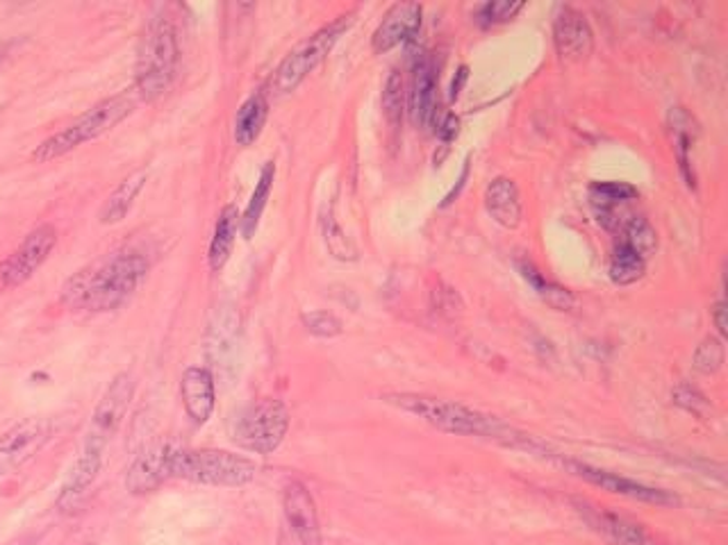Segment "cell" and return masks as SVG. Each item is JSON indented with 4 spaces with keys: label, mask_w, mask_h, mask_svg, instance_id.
Returning <instances> with one entry per match:
<instances>
[{
    "label": "cell",
    "mask_w": 728,
    "mask_h": 545,
    "mask_svg": "<svg viewBox=\"0 0 728 545\" xmlns=\"http://www.w3.org/2000/svg\"><path fill=\"white\" fill-rule=\"evenodd\" d=\"M103 455H105L103 448H96V445L83 443V451H80L76 464H73V468L68 470V476L62 484V491L58 495L55 505L62 514H71V511H76L80 507L83 498L89 493L91 484L101 473Z\"/></svg>",
    "instance_id": "14"
},
{
    "label": "cell",
    "mask_w": 728,
    "mask_h": 545,
    "mask_svg": "<svg viewBox=\"0 0 728 545\" xmlns=\"http://www.w3.org/2000/svg\"><path fill=\"white\" fill-rule=\"evenodd\" d=\"M669 123H671V130H674V151H676V157H678V166H681V173H683L688 187H694L696 178H694V168H692V160H690L694 135H696L694 118L686 110L676 107L669 114Z\"/></svg>",
    "instance_id": "25"
},
{
    "label": "cell",
    "mask_w": 728,
    "mask_h": 545,
    "mask_svg": "<svg viewBox=\"0 0 728 545\" xmlns=\"http://www.w3.org/2000/svg\"><path fill=\"white\" fill-rule=\"evenodd\" d=\"M467 76H469L467 66H463L457 71V78H453V83H451V98H453V101L460 96V89H463V85L467 83Z\"/></svg>",
    "instance_id": "36"
},
{
    "label": "cell",
    "mask_w": 728,
    "mask_h": 545,
    "mask_svg": "<svg viewBox=\"0 0 728 545\" xmlns=\"http://www.w3.org/2000/svg\"><path fill=\"white\" fill-rule=\"evenodd\" d=\"M266 116H269V101H266V93L258 91L249 96L235 116V141L241 148L253 145L264 130Z\"/></svg>",
    "instance_id": "22"
},
{
    "label": "cell",
    "mask_w": 728,
    "mask_h": 545,
    "mask_svg": "<svg viewBox=\"0 0 728 545\" xmlns=\"http://www.w3.org/2000/svg\"><path fill=\"white\" fill-rule=\"evenodd\" d=\"M137 91H126V93H116L105 98V101L96 103L91 110H87L83 116H78L76 121L66 126L64 130L55 132L53 137H48L46 141H41L35 153L33 160L35 162H53L58 157H64L66 153L76 151L83 143H89L93 139L103 137L105 132H110L112 128H116L121 121H126L137 105Z\"/></svg>",
    "instance_id": "4"
},
{
    "label": "cell",
    "mask_w": 728,
    "mask_h": 545,
    "mask_svg": "<svg viewBox=\"0 0 728 545\" xmlns=\"http://www.w3.org/2000/svg\"><path fill=\"white\" fill-rule=\"evenodd\" d=\"M274 180H276V164L266 162L264 168L260 170V178H258L255 191H253L251 201H249V207H247L244 214L239 216V230H241V237H244V239H253V235L260 226V218L264 214L266 201H269V195H272Z\"/></svg>",
    "instance_id": "26"
},
{
    "label": "cell",
    "mask_w": 728,
    "mask_h": 545,
    "mask_svg": "<svg viewBox=\"0 0 728 545\" xmlns=\"http://www.w3.org/2000/svg\"><path fill=\"white\" fill-rule=\"evenodd\" d=\"M567 468L572 470L574 476L588 480L590 484H594L603 491H608V493H615V495H624V498H630V500H640V503H649V505H676L678 503L676 495H671L669 491L653 489V486H647L642 482L622 478L617 473H611V470H601V468H594V466H588V464H578V461H567Z\"/></svg>",
    "instance_id": "12"
},
{
    "label": "cell",
    "mask_w": 728,
    "mask_h": 545,
    "mask_svg": "<svg viewBox=\"0 0 728 545\" xmlns=\"http://www.w3.org/2000/svg\"><path fill=\"white\" fill-rule=\"evenodd\" d=\"M283 534L305 545H322L319 514L312 493L299 480L287 482L283 491Z\"/></svg>",
    "instance_id": "11"
},
{
    "label": "cell",
    "mask_w": 728,
    "mask_h": 545,
    "mask_svg": "<svg viewBox=\"0 0 728 545\" xmlns=\"http://www.w3.org/2000/svg\"><path fill=\"white\" fill-rule=\"evenodd\" d=\"M435 64L430 55L422 53L415 64H412V78L407 91V114L417 128H428L432 118L437 116V101H435Z\"/></svg>",
    "instance_id": "17"
},
{
    "label": "cell",
    "mask_w": 728,
    "mask_h": 545,
    "mask_svg": "<svg viewBox=\"0 0 728 545\" xmlns=\"http://www.w3.org/2000/svg\"><path fill=\"white\" fill-rule=\"evenodd\" d=\"M553 41L557 55L567 62L588 60L594 51V33L588 18L574 8H563L553 21Z\"/></svg>",
    "instance_id": "13"
},
{
    "label": "cell",
    "mask_w": 728,
    "mask_h": 545,
    "mask_svg": "<svg viewBox=\"0 0 728 545\" xmlns=\"http://www.w3.org/2000/svg\"><path fill=\"white\" fill-rule=\"evenodd\" d=\"M457 126H460V121L455 114H444L440 121H437V128H435V135L440 137L442 141H451L455 135H457Z\"/></svg>",
    "instance_id": "34"
},
{
    "label": "cell",
    "mask_w": 728,
    "mask_h": 545,
    "mask_svg": "<svg viewBox=\"0 0 728 545\" xmlns=\"http://www.w3.org/2000/svg\"><path fill=\"white\" fill-rule=\"evenodd\" d=\"M638 195V189L630 187L628 182H594L590 187V205L601 226L615 230L619 228L617 207L622 203L633 201Z\"/></svg>",
    "instance_id": "21"
},
{
    "label": "cell",
    "mask_w": 728,
    "mask_h": 545,
    "mask_svg": "<svg viewBox=\"0 0 728 545\" xmlns=\"http://www.w3.org/2000/svg\"><path fill=\"white\" fill-rule=\"evenodd\" d=\"M58 245V230L51 223H41L14 251L0 262V293L26 284L48 262Z\"/></svg>",
    "instance_id": "8"
},
{
    "label": "cell",
    "mask_w": 728,
    "mask_h": 545,
    "mask_svg": "<svg viewBox=\"0 0 728 545\" xmlns=\"http://www.w3.org/2000/svg\"><path fill=\"white\" fill-rule=\"evenodd\" d=\"M135 395V380L130 373H118L110 386L105 389L103 398L96 405L91 414V423L85 436L87 445H96V448H108L110 439L118 432L124 416L130 407V401Z\"/></svg>",
    "instance_id": "9"
},
{
    "label": "cell",
    "mask_w": 728,
    "mask_h": 545,
    "mask_svg": "<svg viewBox=\"0 0 728 545\" xmlns=\"http://www.w3.org/2000/svg\"><path fill=\"white\" fill-rule=\"evenodd\" d=\"M485 207L490 216L505 230H517L524 218L522 195L517 185L510 178H497L488 189H485Z\"/></svg>",
    "instance_id": "20"
},
{
    "label": "cell",
    "mask_w": 728,
    "mask_h": 545,
    "mask_svg": "<svg viewBox=\"0 0 728 545\" xmlns=\"http://www.w3.org/2000/svg\"><path fill=\"white\" fill-rule=\"evenodd\" d=\"M382 110L387 121H390L392 128L401 126L403 110H405V91H403V78L399 71H392L390 78L385 83L382 91Z\"/></svg>",
    "instance_id": "30"
},
{
    "label": "cell",
    "mask_w": 728,
    "mask_h": 545,
    "mask_svg": "<svg viewBox=\"0 0 728 545\" xmlns=\"http://www.w3.org/2000/svg\"><path fill=\"white\" fill-rule=\"evenodd\" d=\"M3 60H5V51H3V48H0V64H3Z\"/></svg>",
    "instance_id": "37"
},
{
    "label": "cell",
    "mask_w": 728,
    "mask_h": 545,
    "mask_svg": "<svg viewBox=\"0 0 728 545\" xmlns=\"http://www.w3.org/2000/svg\"><path fill=\"white\" fill-rule=\"evenodd\" d=\"M146 270L149 257L135 248H121L71 276L62 289V303L73 312H112L130 299Z\"/></svg>",
    "instance_id": "1"
},
{
    "label": "cell",
    "mask_w": 728,
    "mask_h": 545,
    "mask_svg": "<svg viewBox=\"0 0 728 545\" xmlns=\"http://www.w3.org/2000/svg\"><path fill=\"white\" fill-rule=\"evenodd\" d=\"M576 507L578 514L586 518V523L611 545H653L649 532L642 525L633 523V520L588 503H576Z\"/></svg>",
    "instance_id": "16"
},
{
    "label": "cell",
    "mask_w": 728,
    "mask_h": 545,
    "mask_svg": "<svg viewBox=\"0 0 728 545\" xmlns=\"http://www.w3.org/2000/svg\"><path fill=\"white\" fill-rule=\"evenodd\" d=\"M622 243H626L628 248H633L638 255L649 259L655 251H658V235H655L653 226L647 218L633 216L624 226Z\"/></svg>",
    "instance_id": "29"
},
{
    "label": "cell",
    "mask_w": 728,
    "mask_h": 545,
    "mask_svg": "<svg viewBox=\"0 0 728 545\" xmlns=\"http://www.w3.org/2000/svg\"><path fill=\"white\" fill-rule=\"evenodd\" d=\"M53 436V420L28 418L0 434V478L30 461Z\"/></svg>",
    "instance_id": "10"
},
{
    "label": "cell",
    "mask_w": 728,
    "mask_h": 545,
    "mask_svg": "<svg viewBox=\"0 0 728 545\" xmlns=\"http://www.w3.org/2000/svg\"><path fill=\"white\" fill-rule=\"evenodd\" d=\"M422 5L417 3H397L382 16L380 26L372 37V48L376 55L390 53L392 48L415 39L422 28Z\"/></svg>",
    "instance_id": "15"
},
{
    "label": "cell",
    "mask_w": 728,
    "mask_h": 545,
    "mask_svg": "<svg viewBox=\"0 0 728 545\" xmlns=\"http://www.w3.org/2000/svg\"><path fill=\"white\" fill-rule=\"evenodd\" d=\"M146 185V170H135L130 176L121 182L105 201L101 210V223L103 226H116V223L124 220L135 205L139 191Z\"/></svg>",
    "instance_id": "24"
},
{
    "label": "cell",
    "mask_w": 728,
    "mask_h": 545,
    "mask_svg": "<svg viewBox=\"0 0 728 545\" xmlns=\"http://www.w3.org/2000/svg\"><path fill=\"white\" fill-rule=\"evenodd\" d=\"M385 403H390L412 416H417L424 420V423L442 430V432H449V434L490 439V441L513 445V448H524V451L542 448L536 439L505 426L501 418L482 414L478 409H472L467 405H460L453 401H440V398H430V395H417V393H390V395H385Z\"/></svg>",
    "instance_id": "2"
},
{
    "label": "cell",
    "mask_w": 728,
    "mask_h": 545,
    "mask_svg": "<svg viewBox=\"0 0 728 545\" xmlns=\"http://www.w3.org/2000/svg\"><path fill=\"white\" fill-rule=\"evenodd\" d=\"M172 443L155 445V448L139 455L126 476V489L133 495L151 493L168 480V455H172Z\"/></svg>",
    "instance_id": "19"
},
{
    "label": "cell",
    "mask_w": 728,
    "mask_h": 545,
    "mask_svg": "<svg viewBox=\"0 0 728 545\" xmlns=\"http://www.w3.org/2000/svg\"><path fill=\"white\" fill-rule=\"evenodd\" d=\"M519 270H522L524 280L532 287V291H536L549 307L561 309V312L574 307L576 301H574V295H572L569 289H565V287H561V284H555V282L547 280L540 270H536V266H530V264H526V262L519 264Z\"/></svg>",
    "instance_id": "28"
},
{
    "label": "cell",
    "mask_w": 728,
    "mask_h": 545,
    "mask_svg": "<svg viewBox=\"0 0 728 545\" xmlns=\"http://www.w3.org/2000/svg\"><path fill=\"white\" fill-rule=\"evenodd\" d=\"M287 430H289V411L285 403L276 398H264L239 416L235 426V441L244 451L258 455H272L285 441Z\"/></svg>",
    "instance_id": "7"
},
{
    "label": "cell",
    "mask_w": 728,
    "mask_h": 545,
    "mask_svg": "<svg viewBox=\"0 0 728 545\" xmlns=\"http://www.w3.org/2000/svg\"><path fill=\"white\" fill-rule=\"evenodd\" d=\"M180 395L187 416L197 426H205L212 418L214 405H216V391H214V378L208 368L191 366L187 368L180 378Z\"/></svg>",
    "instance_id": "18"
},
{
    "label": "cell",
    "mask_w": 728,
    "mask_h": 545,
    "mask_svg": "<svg viewBox=\"0 0 728 545\" xmlns=\"http://www.w3.org/2000/svg\"><path fill=\"white\" fill-rule=\"evenodd\" d=\"M303 326L310 334L322 337V339H332L337 334H342V320H339L330 312H307V314H303Z\"/></svg>",
    "instance_id": "32"
},
{
    "label": "cell",
    "mask_w": 728,
    "mask_h": 545,
    "mask_svg": "<svg viewBox=\"0 0 728 545\" xmlns=\"http://www.w3.org/2000/svg\"><path fill=\"white\" fill-rule=\"evenodd\" d=\"M526 5L524 3H510V0H497V3H488L478 10V21L480 26L490 28L497 26V23L513 21Z\"/></svg>",
    "instance_id": "33"
},
{
    "label": "cell",
    "mask_w": 728,
    "mask_h": 545,
    "mask_svg": "<svg viewBox=\"0 0 728 545\" xmlns=\"http://www.w3.org/2000/svg\"><path fill=\"white\" fill-rule=\"evenodd\" d=\"M611 280L619 287H628V284H636L638 280L644 278L647 272V259L642 255H638L633 248H628L626 243H617L613 257H611Z\"/></svg>",
    "instance_id": "27"
},
{
    "label": "cell",
    "mask_w": 728,
    "mask_h": 545,
    "mask_svg": "<svg viewBox=\"0 0 728 545\" xmlns=\"http://www.w3.org/2000/svg\"><path fill=\"white\" fill-rule=\"evenodd\" d=\"M713 320H715V326H717L719 334L724 337V334H726V305H724V301H719V303L713 307Z\"/></svg>",
    "instance_id": "35"
},
{
    "label": "cell",
    "mask_w": 728,
    "mask_h": 545,
    "mask_svg": "<svg viewBox=\"0 0 728 545\" xmlns=\"http://www.w3.org/2000/svg\"><path fill=\"white\" fill-rule=\"evenodd\" d=\"M237 230H239V214L235 205H228L222 210L216 218V226H214V237L210 243V253H208V262L212 270H222L233 253V245L237 239Z\"/></svg>",
    "instance_id": "23"
},
{
    "label": "cell",
    "mask_w": 728,
    "mask_h": 545,
    "mask_svg": "<svg viewBox=\"0 0 728 545\" xmlns=\"http://www.w3.org/2000/svg\"><path fill=\"white\" fill-rule=\"evenodd\" d=\"M255 464L249 457L226 451H191L174 445L168 455V480H187L208 486H244L255 478Z\"/></svg>",
    "instance_id": "5"
},
{
    "label": "cell",
    "mask_w": 728,
    "mask_h": 545,
    "mask_svg": "<svg viewBox=\"0 0 728 545\" xmlns=\"http://www.w3.org/2000/svg\"><path fill=\"white\" fill-rule=\"evenodd\" d=\"M180 64V39L168 16H153L137 53L135 91L141 101H158L174 85Z\"/></svg>",
    "instance_id": "3"
},
{
    "label": "cell",
    "mask_w": 728,
    "mask_h": 545,
    "mask_svg": "<svg viewBox=\"0 0 728 545\" xmlns=\"http://www.w3.org/2000/svg\"><path fill=\"white\" fill-rule=\"evenodd\" d=\"M724 364V345L719 339L715 337H708V339H703V343L696 348L694 353V368L701 370V373H717V370L721 368Z\"/></svg>",
    "instance_id": "31"
},
{
    "label": "cell",
    "mask_w": 728,
    "mask_h": 545,
    "mask_svg": "<svg viewBox=\"0 0 728 545\" xmlns=\"http://www.w3.org/2000/svg\"><path fill=\"white\" fill-rule=\"evenodd\" d=\"M353 18L355 12L337 16L335 21L328 23V26L301 41L274 71V76L269 80L272 93L285 96L294 91L310 73L326 60V55L337 46V41L353 26Z\"/></svg>",
    "instance_id": "6"
}]
</instances>
